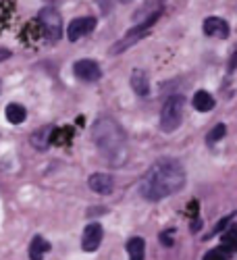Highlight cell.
<instances>
[{"label":"cell","mask_w":237,"mask_h":260,"mask_svg":"<svg viewBox=\"0 0 237 260\" xmlns=\"http://www.w3.org/2000/svg\"><path fill=\"white\" fill-rule=\"evenodd\" d=\"M185 187V169L177 158L162 156L148 169L140 181V196L148 202H160Z\"/></svg>","instance_id":"obj_1"},{"label":"cell","mask_w":237,"mask_h":260,"mask_svg":"<svg viewBox=\"0 0 237 260\" xmlns=\"http://www.w3.org/2000/svg\"><path fill=\"white\" fill-rule=\"evenodd\" d=\"M92 140L113 167H121L127 160V134L113 117L96 119L92 125Z\"/></svg>","instance_id":"obj_2"},{"label":"cell","mask_w":237,"mask_h":260,"mask_svg":"<svg viewBox=\"0 0 237 260\" xmlns=\"http://www.w3.org/2000/svg\"><path fill=\"white\" fill-rule=\"evenodd\" d=\"M160 13H162V9L158 7V9H154L152 13H148V17L140 19V23H138V25H133L131 29H129V31L125 34V38H121L119 42H115L113 48H111V54H121V52H125L129 46L138 44V42H140L142 38H146V36L150 34V29H152V25H154L156 21H158Z\"/></svg>","instance_id":"obj_3"},{"label":"cell","mask_w":237,"mask_h":260,"mask_svg":"<svg viewBox=\"0 0 237 260\" xmlns=\"http://www.w3.org/2000/svg\"><path fill=\"white\" fill-rule=\"evenodd\" d=\"M185 106H187V100L181 94L171 96L164 102L162 113H160V129L164 134H171V132H175V129H179V125L183 123Z\"/></svg>","instance_id":"obj_4"},{"label":"cell","mask_w":237,"mask_h":260,"mask_svg":"<svg viewBox=\"0 0 237 260\" xmlns=\"http://www.w3.org/2000/svg\"><path fill=\"white\" fill-rule=\"evenodd\" d=\"M38 21H40V25H42V31H44V36L50 42H56L62 36V19H60V15H58V11L54 7L42 9Z\"/></svg>","instance_id":"obj_5"},{"label":"cell","mask_w":237,"mask_h":260,"mask_svg":"<svg viewBox=\"0 0 237 260\" xmlns=\"http://www.w3.org/2000/svg\"><path fill=\"white\" fill-rule=\"evenodd\" d=\"M73 73L77 79L81 81H88V83H94L102 77V69H100V64L92 58H81L73 64Z\"/></svg>","instance_id":"obj_6"},{"label":"cell","mask_w":237,"mask_h":260,"mask_svg":"<svg viewBox=\"0 0 237 260\" xmlns=\"http://www.w3.org/2000/svg\"><path fill=\"white\" fill-rule=\"evenodd\" d=\"M102 237H104V229L100 223H90L88 227L83 229V235H81V248L85 252H96L102 244Z\"/></svg>","instance_id":"obj_7"},{"label":"cell","mask_w":237,"mask_h":260,"mask_svg":"<svg viewBox=\"0 0 237 260\" xmlns=\"http://www.w3.org/2000/svg\"><path fill=\"white\" fill-rule=\"evenodd\" d=\"M94 27H96V19L94 17H77V19L71 21L69 27H67V38L71 42H77L79 38L92 34Z\"/></svg>","instance_id":"obj_8"},{"label":"cell","mask_w":237,"mask_h":260,"mask_svg":"<svg viewBox=\"0 0 237 260\" xmlns=\"http://www.w3.org/2000/svg\"><path fill=\"white\" fill-rule=\"evenodd\" d=\"M202 29L210 38H227L229 36V23L225 19H221V17H208V19H204Z\"/></svg>","instance_id":"obj_9"},{"label":"cell","mask_w":237,"mask_h":260,"mask_svg":"<svg viewBox=\"0 0 237 260\" xmlns=\"http://www.w3.org/2000/svg\"><path fill=\"white\" fill-rule=\"evenodd\" d=\"M88 185L92 191L100 193V196H106V193L113 191L115 181L109 173H94V175H90V179H88Z\"/></svg>","instance_id":"obj_10"},{"label":"cell","mask_w":237,"mask_h":260,"mask_svg":"<svg viewBox=\"0 0 237 260\" xmlns=\"http://www.w3.org/2000/svg\"><path fill=\"white\" fill-rule=\"evenodd\" d=\"M131 88H133V92H136L138 96H142V98H148V96H150V81H148L146 71L136 69V71L131 73Z\"/></svg>","instance_id":"obj_11"},{"label":"cell","mask_w":237,"mask_h":260,"mask_svg":"<svg viewBox=\"0 0 237 260\" xmlns=\"http://www.w3.org/2000/svg\"><path fill=\"white\" fill-rule=\"evenodd\" d=\"M46 252H50V242H46L42 235H36L29 244V260H44Z\"/></svg>","instance_id":"obj_12"},{"label":"cell","mask_w":237,"mask_h":260,"mask_svg":"<svg viewBox=\"0 0 237 260\" xmlns=\"http://www.w3.org/2000/svg\"><path fill=\"white\" fill-rule=\"evenodd\" d=\"M191 104H193V108H196L198 113H208V111H212V108H214V98L206 90H200V92L193 94Z\"/></svg>","instance_id":"obj_13"},{"label":"cell","mask_w":237,"mask_h":260,"mask_svg":"<svg viewBox=\"0 0 237 260\" xmlns=\"http://www.w3.org/2000/svg\"><path fill=\"white\" fill-rule=\"evenodd\" d=\"M125 248H127L129 260H144L146 258V242L142 237H131Z\"/></svg>","instance_id":"obj_14"},{"label":"cell","mask_w":237,"mask_h":260,"mask_svg":"<svg viewBox=\"0 0 237 260\" xmlns=\"http://www.w3.org/2000/svg\"><path fill=\"white\" fill-rule=\"evenodd\" d=\"M5 115H7V121L9 123H13V125H21L25 121V117H27V111L21 104H17V102H11V104H7V111H5Z\"/></svg>","instance_id":"obj_15"},{"label":"cell","mask_w":237,"mask_h":260,"mask_svg":"<svg viewBox=\"0 0 237 260\" xmlns=\"http://www.w3.org/2000/svg\"><path fill=\"white\" fill-rule=\"evenodd\" d=\"M223 246L227 250H233V252L237 250V227H231L223 233Z\"/></svg>","instance_id":"obj_16"},{"label":"cell","mask_w":237,"mask_h":260,"mask_svg":"<svg viewBox=\"0 0 237 260\" xmlns=\"http://www.w3.org/2000/svg\"><path fill=\"white\" fill-rule=\"evenodd\" d=\"M225 134H227V127H225L223 123H219L217 127L210 129V134L206 136V142H208V144H214V142H219L221 138H225Z\"/></svg>","instance_id":"obj_17"},{"label":"cell","mask_w":237,"mask_h":260,"mask_svg":"<svg viewBox=\"0 0 237 260\" xmlns=\"http://www.w3.org/2000/svg\"><path fill=\"white\" fill-rule=\"evenodd\" d=\"M48 136H50V129H40V132L31 138V142L38 146V150H46V146H48Z\"/></svg>","instance_id":"obj_18"},{"label":"cell","mask_w":237,"mask_h":260,"mask_svg":"<svg viewBox=\"0 0 237 260\" xmlns=\"http://www.w3.org/2000/svg\"><path fill=\"white\" fill-rule=\"evenodd\" d=\"M202 260H229V254L223 252V250H210V252L204 254Z\"/></svg>","instance_id":"obj_19"},{"label":"cell","mask_w":237,"mask_h":260,"mask_svg":"<svg viewBox=\"0 0 237 260\" xmlns=\"http://www.w3.org/2000/svg\"><path fill=\"white\" fill-rule=\"evenodd\" d=\"M160 240H162L164 246H173V237H171V233H162V235H160Z\"/></svg>","instance_id":"obj_20"},{"label":"cell","mask_w":237,"mask_h":260,"mask_svg":"<svg viewBox=\"0 0 237 260\" xmlns=\"http://www.w3.org/2000/svg\"><path fill=\"white\" fill-rule=\"evenodd\" d=\"M235 69H237V50L233 52V56L229 60V71H235Z\"/></svg>","instance_id":"obj_21"},{"label":"cell","mask_w":237,"mask_h":260,"mask_svg":"<svg viewBox=\"0 0 237 260\" xmlns=\"http://www.w3.org/2000/svg\"><path fill=\"white\" fill-rule=\"evenodd\" d=\"M11 56V52L9 50H0V60H7Z\"/></svg>","instance_id":"obj_22"}]
</instances>
